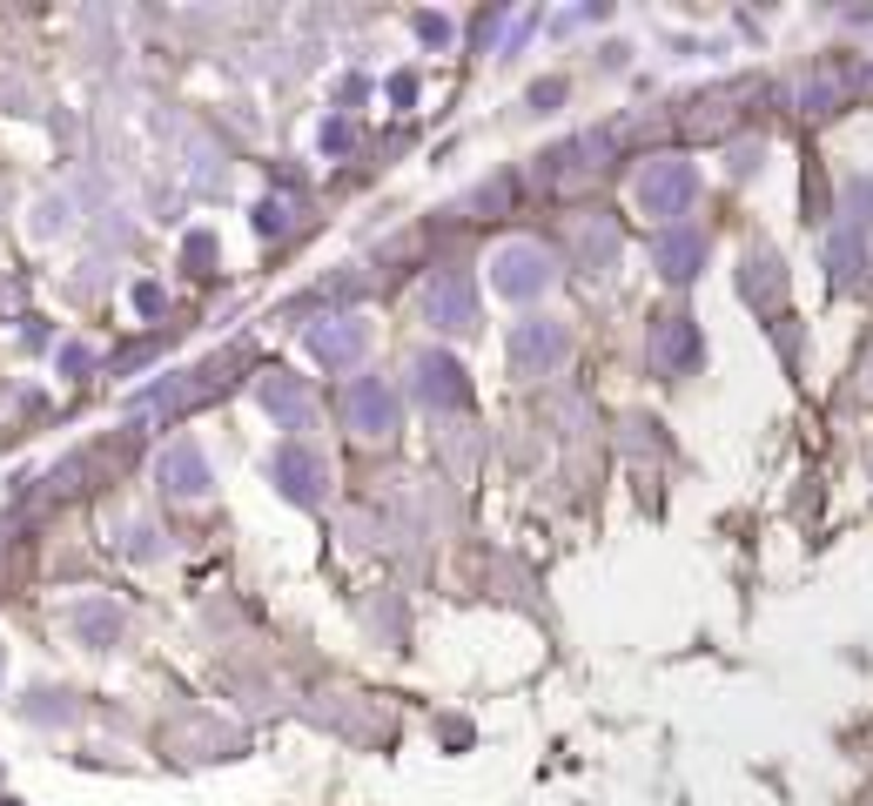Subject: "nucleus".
Instances as JSON below:
<instances>
[{"instance_id": "6e6552de", "label": "nucleus", "mask_w": 873, "mask_h": 806, "mask_svg": "<svg viewBox=\"0 0 873 806\" xmlns=\"http://www.w3.org/2000/svg\"><path fill=\"white\" fill-rule=\"evenodd\" d=\"M309 350H316V363L349 370V363H364V350H370V323L364 317H330V323L309 330Z\"/></svg>"}, {"instance_id": "39448f33", "label": "nucleus", "mask_w": 873, "mask_h": 806, "mask_svg": "<svg viewBox=\"0 0 873 806\" xmlns=\"http://www.w3.org/2000/svg\"><path fill=\"white\" fill-rule=\"evenodd\" d=\"M269 478H275V491H283L290 505H323V491H330V464L309 444H283L269 457Z\"/></svg>"}, {"instance_id": "423d86ee", "label": "nucleus", "mask_w": 873, "mask_h": 806, "mask_svg": "<svg viewBox=\"0 0 873 806\" xmlns=\"http://www.w3.org/2000/svg\"><path fill=\"white\" fill-rule=\"evenodd\" d=\"M349 431L356 437H390L396 431V417H404V404H396V390L383 376H364V383H349Z\"/></svg>"}, {"instance_id": "f03ea898", "label": "nucleus", "mask_w": 873, "mask_h": 806, "mask_svg": "<svg viewBox=\"0 0 873 806\" xmlns=\"http://www.w3.org/2000/svg\"><path fill=\"white\" fill-rule=\"evenodd\" d=\"M692 196H699L692 162H679V156L645 162V175H639V209H645V215H659V222L672 228V222H679V215L692 209Z\"/></svg>"}, {"instance_id": "9d476101", "label": "nucleus", "mask_w": 873, "mask_h": 806, "mask_svg": "<svg viewBox=\"0 0 873 806\" xmlns=\"http://www.w3.org/2000/svg\"><path fill=\"white\" fill-rule=\"evenodd\" d=\"M155 478H162V491H169V497H209V484H216V478H209V457L195 450L188 437L162 450V464H155Z\"/></svg>"}, {"instance_id": "f3484780", "label": "nucleus", "mask_w": 873, "mask_h": 806, "mask_svg": "<svg viewBox=\"0 0 873 806\" xmlns=\"http://www.w3.org/2000/svg\"><path fill=\"white\" fill-rule=\"evenodd\" d=\"M256 228H262V236H283V228H290V209H283V202H262V209H256Z\"/></svg>"}, {"instance_id": "a211bd4d", "label": "nucleus", "mask_w": 873, "mask_h": 806, "mask_svg": "<svg viewBox=\"0 0 873 806\" xmlns=\"http://www.w3.org/2000/svg\"><path fill=\"white\" fill-rule=\"evenodd\" d=\"M417 34H423V41H436V48H444V41H451V21H444V14H417Z\"/></svg>"}, {"instance_id": "0eeeda50", "label": "nucleus", "mask_w": 873, "mask_h": 806, "mask_svg": "<svg viewBox=\"0 0 873 806\" xmlns=\"http://www.w3.org/2000/svg\"><path fill=\"white\" fill-rule=\"evenodd\" d=\"M699 357H705V336H699L692 317H659V323H652V363H659L665 376L699 370Z\"/></svg>"}, {"instance_id": "f8f14e48", "label": "nucleus", "mask_w": 873, "mask_h": 806, "mask_svg": "<svg viewBox=\"0 0 873 806\" xmlns=\"http://www.w3.org/2000/svg\"><path fill=\"white\" fill-rule=\"evenodd\" d=\"M262 410H269L283 431H303L309 417H316V404H309V390H303V376H290V370L262 376Z\"/></svg>"}, {"instance_id": "20e7f679", "label": "nucleus", "mask_w": 873, "mask_h": 806, "mask_svg": "<svg viewBox=\"0 0 873 806\" xmlns=\"http://www.w3.org/2000/svg\"><path fill=\"white\" fill-rule=\"evenodd\" d=\"M565 357H571L565 323H551V317H525L518 330H511V370H518V376H544V370H558Z\"/></svg>"}, {"instance_id": "2eb2a0df", "label": "nucleus", "mask_w": 873, "mask_h": 806, "mask_svg": "<svg viewBox=\"0 0 873 806\" xmlns=\"http://www.w3.org/2000/svg\"><path fill=\"white\" fill-rule=\"evenodd\" d=\"M826 262H833V276H860V236L853 228H840V236L826 243Z\"/></svg>"}, {"instance_id": "f257e3e1", "label": "nucleus", "mask_w": 873, "mask_h": 806, "mask_svg": "<svg viewBox=\"0 0 873 806\" xmlns=\"http://www.w3.org/2000/svg\"><path fill=\"white\" fill-rule=\"evenodd\" d=\"M551 283H558V262H551L544 243H504V249L491 256V289L511 296V302H531V296H544Z\"/></svg>"}, {"instance_id": "1a4fd4ad", "label": "nucleus", "mask_w": 873, "mask_h": 806, "mask_svg": "<svg viewBox=\"0 0 873 806\" xmlns=\"http://www.w3.org/2000/svg\"><path fill=\"white\" fill-rule=\"evenodd\" d=\"M652 262H659L665 283H692L699 269H705V236H699V228H686V222H672V228H659V236H652Z\"/></svg>"}, {"instance_id": "aec40b11", "label": "nucleus", "mask_w": 873, "mask_h": 806, "mask_svg": "<svg viewBox=\"0 0 873 806\" xmlns=\"http://www.w3.org/2000/svg\"><path fill=\"white\" fill-rule=\"evenodd\" d=\"M88 363H95V357L82 350V343H67V350H61V370H88Z\"/></svg>"}, {"instance_id": "412c9836", "label": "nucleus", "mask_w": 873, "mask_h": 806, "mask_svg": "<svg viewBox=\"0 0 873 806\" xmlns=\"http://www.w3.org/2000/svg\"><path fill=\"white\" fill-rule=\"evenodd\" d=\"M0 679H8V645H0Z\"/></svg>"}, {"instance_id": "9b49d317", "label": "nucleus", "mask_w": 873, "mask_h": 806, "mask_svg": "<svg viewBox=\"0 0 873 806\" xmlns=\"http://www.w3.org/2000/svg\"><path fill=\"white\" fill-rule=\"evenodd\" d=\"M410 376H417V397L430 404V410H457L470 390H464V370H457V357H436V350H423L417 363H410Z\"/></svg>"}, {"instance_id": "6ab92c4d", "label": "nucleus", "mask_w": 873, "mask_h": 806, "mask_svg": "<svg viewBox=\"0 0 873 806\" xmlns=\"http://www.w3.org/2000/svg\"><path fill=\"white\" fill-rule=\"evenodd\" d=\"M162 302H169V296H162V283H142V289H135V310H142V317H155Z\"/></svg>"}, {"instance_id": "4be33fe9", "label": "nucleus", "mask_w": 873, "mask_h": 806, "mask_svg": "<svg viewBox=\"0 0 873 806\" xmlns=\"http://www.w3.org/2000/svg\"><path fill=\"white\" fill-rule=\"evenodd\" d=\"M8 806H14V799H8Z\"/></svg>"}, {"instance_id": "dca6fc26", "label": "nucleus", "mask_w": 873, "mask_h": 806, "mask_svg": "<svg viewBox=\"0 0 873 806\" xmlns=\"http://www.w3.org/2000/svg\"><path fill=\"white\" fill-rule=\"evenodd\" d=\"M847 228H873V182H847Z\"/></svg>"}, {"instance_id": "ddd939ff", "label": "nucleus", "mask_w": 873, "mask_h": 806, "mask_svg": "<svg viewBox=\"0 0 873 806\" xmlns=\"http://www.w3.org/2000/svg\"><path fill=\"white\" fill-rule=\"evenodd\" d=\"M746 296H752V302H766V310H779L786 276H779V262H773V256H752V262H746Z\"/></svg>"}, {"instance_id": "7ed1b4c3", "label": "nucleus", "mask_w": 873, "mask_h": 806, "mask_svg": "<svg viewBox=\"0 0 873 806\" xmlns=\"http://www.w3.org/2000/svg\"><path fill=\"white\" fill-rule=\"evenodd\" d=\"M423 317L451 336H470L478 330V283H470L464 269H436L430 289H423Z\"/></svg>"}, {"instance_id": "4468645a", "label": "nucleus", "mask_w": 873, "mask_h": 806, "mask_svg": "<svg viewBox=\"0 0 873 806\" xmlns=\"http://www.w3.org/2000/svg\"><path fill=\"white\" fill-rule=\"evenodd\" d=\"M74 632H82L88 645H114V632H122V611H114V605H74Z\"/></svg>"}]
</instances>
